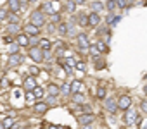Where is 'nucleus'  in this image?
<instances>
[{"label": "nucleus", "instance_id": "f3484780", "mask_svg": "<svg viewBox=\"0 0 147 129\" xmlns=\"http://www.w3.org/2000/svg\"><path fill=\"white\" fill-rule=\"evenodd\" d=\"M106 107H107V110H109L111 114H114V112H116V103H114L113 100H107V102H106Z\"/></svg>", "mask_w": 147, "mask_h": 129}, {"label": "nucleus", "instance_id": "2f4dec72", "mask_svg": "<svg viewBox=\"0 0 147 129\" xmlns=\"http://www.w3.org/2000/svg\"><path fill=\"white\" fill-rule=\"evenodd\" d=\"M76 69L83 72V71H85V64H83V62H78V64H76Z\"/></svg>", "mask_w": 147, "mask_h": 129}, {"label": "nucleus", "instance_id": "4468645a", "mask_svg": "<svg viewBox=\"0 0 147 129\" xmlns=\"http://www.w3.org/2000/svg\"><path fill=\"white\" fill-rule=\"evenodd\" d=\"M47 108H49L47 103H36V105H35V112H36V114H45Z\"/></svg>", "mask_w": 147, "mask_h": 129}, {"label": "nucleus", "instance_id": "e433bc0d", "mask_svg": "<svg viewBox=\"0 0 147 129\" xmlns=\"http://www.w3.org/2000/svg\"><path fill=\"white\" fill-rule=\"evenodd\" d=\"M50 19H52L54 23H57V21H59L61 17H59V14H52V16H50Z\"/></svg>", "mask_w": 147, "mask_h": 129}, {"label": "nucleus", "instance_id": "72a5a7b5", "mask_svg": "<svg viewBox=\"0 0 147 129\" xmlns=\"http://www.w3.org/2000/svg\"><path fill=\"white\" fill-rule=\"evenodd\" d=\"M116 2H118V7H126V0H116Z\"/></svg>", "mask_w": 147, "mask_h": 129}, {"label": "nucleus", "instance_id": "473e14b6", "mask_svg": "<svg viewBox=\"0 0 147 129\" xmlns=\"http://www.w3.org/2000/svg\"><path fill=\"white\" fill-rule=\"evenodd\" d=\"M9 31L16 33V31H18V24H16V23H14V24H9Z\"/></svg>", "mask_w": 147, "mask_h": 129}, {"label": "nucleus", "instance_id": "c03bdc74", "mask_svg": "<svg viewBox=\"0 0 147 129\" xmlns=\"http://www.w3.org/2000/svg\"><path fill=\"white\" fill-rule=\"evenodd\" d=\"M85 0H75V4H83Z\"/></svg>", "mask_w": 147, "mask_h": 129}, {"label": "nucleus", "instance_id": "f704fd0d", "mask_svg": "<svg viewBox=\"0 0 147 129\" xmlns=\"http://www.w3.org/2000/svg\"><path fill=\"white\" fill-rule=\"evenodd\" d=\"M0 86H2V88H7V86H9V81H7V79L4 78L2 81H0Z\"/></svg>", "mask_w": 147, "mask_h": 129}, {"label": "nucleus", "instance_id": "1a4fd4ad", "mask_svg": "<svg viewBox=\"0 0 147 129\" xmlns=\"http://www.w3.org/2000/svg\"><path fill=\"white\" fill-rule=\"evenodd\" d=\"M78 120H80V124L88 126V124H92V122H94V115H92V114H83V115H80V117H78Z\"/></svg>", "mask_w": 147, "mask_h": 129}, {"label": "nucleus", "instance_id": "9b49d317", "mask_svg": "<svg viewBox=\"0 0 147 129\" xmlns=\"http://www.w3.org/2000/svg\"><path fill=\"white\" fill-rule=\"evenodd\" d=\"M100 23V17H99V14L97 12H92L90 16H88V24L90 26H97Z\"/></svg>", "mask_w": 147, "mask_h": 129}, {"label": "nucleus", "instance_id": "de8ad7c7", "mask_svg": "<svg viewBox=\"0 0 147 129\" xmlns=\"http://www.w3.org/2000/svg\"><path fill=\"white\" fill-rule=\"evenodd\" d=\"M0 129H5V127H4V124H0Z\"/></svg>", "mask_w": 147, "mask_h": 129}, {"label": "nucleus", "instance_id": "a878e982", "mask_svg": "<svg viewBox=\"0 0 147 129\" xmlns=\"http://www.w3.org/2000/svg\"><path fill=\"white\" fill-rule=\"evenodd\" d=\"M61 91H62L64 95H69V93H73V90H71V86H69V84H64V86L61 88Z\"/></svg>", "mask_w": 147, "mask_h": 129}, {"label": "nucleus", "instance_id": "ddd939ff", "mask_svg": "<svg viewBox=\"0 0 147 129\" xmlns=\"http://www.w3.org/2000/svg\"><path fill=\"white\" fill-rule=\"evenodd\" d=\"M82 88H83V83H82V81H73V84H71L73 93H80V91H82Z\"/></svg>", "mask_w": 147, "mask_h": 129}, {"label": "nucleus", "instance_id": "20e7f679", "mask_svg": "<svg viewBox=\"0 0 147 129\" xmlns=\"http://www.w3.org/2000/svg\"><path fill=\"white\" fill-rule=\"evenodd\" d=\"M125 122H126V124H135V122H140V119H138L137 112L128 110V112H126V115H125Z\"/></svg>", "mask_w": 147, "mask_h": 129}, {"label": "nucleus", "instance_id": "5701e85b", "mask_svg": "<svg viewBox=\"0 0 147 129\" xmlns=\"http://www.w3.org/2000/svg\"><path fill=\"white\" fill-rule=\"evenodd\" d=\"M75 0H69V2L66 4V9H67V12H75Z\"/></svg>", "mask_w": 147, "mask_h": 129}, {"label": "nucleus", "instance_id": "09e8293b", "mask_svg": "<svg viewBox=\"0 0 147 129\" xmlns=\"http://www.w3.org/2000/svg\"><path fill=\"white\" fill-rule=\"evenodd\" d=\"M30 2H35V0H30Z\"/></svg>", "mask_w": 147, "mask_h": 129}, {"label": "nucleus", "instance_id": "f03ea898", "mask_svg": "<svg viewBox=\"0 0 147 129\" xmlns=\"http://www.w3.org/2000/svg\"><path fill=\"white\" fill-rule=\"evenodd\" d=\"M30 57L38 64V62H42V60H43V50H42V48H38V47H33V48H30Z\"/></svg>", "mask_w": 147, "mask_h": 129}, {"label": "nucleus", "instance_id": "f8f14e48", "mask_svg": "<svg viewBox=\"0 0 147 129\" xmlns=\"http://www.w3.org/2000/svg\"><path fill=\"white\" fill-rule=\"evenodd\" d=\"M18 45H21V47H28L30 45V40H28V36H26V33L23 35H18Z\"/></svg>", "mask_w": 147, "mask_h": 129}, {"label": "nucleus", "instance_id": "423d86ee", "mask_svg": "<svg viewBox=\"0 0 147 129\" xmlns=\"http://www.w3.org/2000/svg\"><path fill=\"white\" fill-rule=\"evenodd\" d=\"M21 62H23V57H21L19 53H12V55L9 57V66H11V67H16V66H19Z\"/></svg>", "mask_w": 147, "mask_h": 129}, {"label": "nucleus", "instance_id": "58836bf2", "mask_svg": "<svg viewBox=\"0 0 147 129\" xmlns=\"http://www.w3.org/2000/svg\"><path fill=\"white\" fill-rule=\"evenodd\" d=\"M19 4H21V5H23V7H26V5H28V4H30V0H19Z\"/></svg>", "mask_w": 147, "mask_h": 129}, {"label": "nucleus", "instance_id": "37998d69", "mask_svg": "<svg viewBox=\"0 0 147 129\" xmlns=\"http://www.w3.org/2000/svg\"><path fill=\"white\" fill-rule=\"evenodd\" d=\"M64 71H66V74H69V72H71V67H67V66H64Z\"/></svg>", "mask_w": 147, "mask_h": 129}, {"label": "nucleus", "instance_id": "ea45409f", "mask_svg": "<svg viewBox=\"0 0 147 129\" xmlns=\"http://www.w3.org/2000/svg\"><path fill=\"white\" fill-rule=\"evenodd\" d=\"M9 21H11V23H12V24H14V23H16V21H18V17H16V16H9Z\"/></svg>", "mask_w": 147, "mask_h": 129}, {"label": "nucleus", "instance_id": "aec40b11", "mask_svg": "<svg viewBox=\"0 0 147 129\" xmlns=\"http://www.w3.org/2000/svg\"><path fill=\"white\" fill-rule=\"evenodd\" d=\"M2 124H4V127H5V129H11V127L14 126V120H12V117H7Z\"/></svg>", "mask_w": 147, "mask_h": 129}, {"label": "nucleus", "instance_id": "49530a36", "mask_svg": "<svg viewBox=\"0 0 147 129\" xmlns=\"http://www.w3.org/2000/svg\"><path fill=\"white\" fill-rule=\"evenodd\" d=\"M144 93H145V95H147V86H145V88H144Z\"/></svg>", "mask_w": 147, "mask_h": 129}, {"label": "nucleus", "instance_id": "b1692460", "mask_svg": "<svg viewBox=\"0 0 147 129\" xmlns=\"http://www.w3.org/2000/svg\"><path fill=\"white\" fill-rule=\"evenodd\" d=\"M40 47H42V50H49L50 48V41L49 40H42L40 41Z\"/></svg>", "mask_w": 147, "mask_h": 129}, {"label": "nucleus", "instance_id": "8fccbe9b", "mask_svg": "<svg viewBox=\"0 0 147 129\" xmlns=\"http://www.w3.org/2000/svg\"><path fill=\"white\" fill-rule=\"evenodd\" d=\"M85 129H90V127H85Z\"/></svg>", "mask_w": 147, "mask_h": 129}, {"label": "nucleus", "instance_id": "6ab92c4d", "mask_svg": "<svg viewBox=\"0 0 147 129\" xmlns=\"http://www.w3.org/2000/svg\"><path fill=\"white\" fill-rule=\"evenodd\" d=\"M57 29H59V33H61V35H66V33L69 31V26H67V24H64V23H61Z\"/></svg>", "mask_w": 147, "mask_h": 129}, {"label": "nucleus", "instance_id": "3c124183", "mask_svg": "<svg viewBox=\"0 0 147 129\" xmlns=\"http://www.w3.org/2000/svg\"><path fill=\"white\" fill-rule=\"evenodd\" d=\"M54 2H55V0H54Z\"/></svg>", "mask_w": 147, "mask_h": 129}, {"label": "nucleus", "instance_id": "4be33fe9", "mask_svg": "<svg viewBox=\"0 0 147 129\" xmlns=\"http://www.w3.org/2000/svg\"><path fill=\"white\" fill-rule=\"evenodd\" d=\"M76 60L73 59V57H69V59H66V62H64V66H67V67H73V66H76Z\"/></svg>", "mask_w": 147, "mask_h": 129}, {"label": "nucleus", "instance_id": "4c0bfd02", "mask_svg": "<svg viewBox=\"0 0 147 129\" xmlns=\"http://www.w3.org/2000/svg\"><path fill=\"white\" fill-rule=\"evenodd\" d=\"M82 100H83V96L78 95V93H75V102H82Z\"/></svg>", "mask_w": 147, "mask_h": 129}, {"label": "nucleus", "instance_id": "dca6fc26", "mask_svg": "<svg viewBox=\"0 0 147 129\" xmlns=\"http://www.w3.org/2000/svg\"><path fill=\"white\" fill-rule=\"evenodd\" d=\"M9 5H11V9H12L14 12H18V11H19V7H21L19 0H9Z\"/></svg>", "mask_w": 147, "mask_h": 129}, {"label": "nucleus", "instance_id": "f257e3e1", "mask_svg": "<svg viewBox=\"0 0 147 129\" xmlns=\"http://www.w3.org/2000/svg\"><path fill=\"white\" fill-rule=\"evenodd\" d=\"M31 24L36 26V28H42V26L45 24V19H43V12H42V11L31 12Z\"/></svg>", "mask_w": 147, "mask_h": 129}, {"label": "nucleus", "instance_id": "2eb2a0df", "mask_svg": "<svg viewBox=\"0 0 147 129\" xmlns=\"http://www.w3.org/2000/svg\"><path fill=\"white\" fill-rule=\"evenodd\" d=\"M59 91H61V90H59L55 84H50V86H49V95H50V96H57Z\"/></svg>", "mask_w": 147, "mask_h": 129}, {"label": "nucleus", "instance_id": "393cba45", "mask_svg": "<svg viewBox=\"0 0 147 129\" xmlns=\"http://www.w3.org/2000/svg\"><path fill=\"white\" fill-rule=\"evenodd\" d=\"M116 0H107V4H106V7H107V11H113L114 7H116Z\"/></svg>", "mask_w": 147, "mask_h": 129}, {"label": "nucleus", "instance_id": "a19ab883", "mask_svg": "<svg viewBox=\"0 0 147 129\" xmlns=\"http://www.w3.org/2000/svg\"><path fill=\"white\" fill-rule=\"evenodd\" d=\"M30 72H31V76H35V74L38 72V69H36V67H31V69H30Z\"/></svg>", "mask_w": 147, "mask_h": 129}, {"label": "nucleus", "instance_id": "a211bd4d", "mask_svg": "<svg viewBox=\"0 0 147 129\" xmlns=\"http://www.w3.org/2000/svg\"><path fill=\"white\" fill-rule=\"evenodd\" d=\"M76 23H78L80 26H87V24H88V17H87V16H80V17L76 19Z\"/></svg>", "mask_w": 147, "mask_h": 129}, {"label": "nucleus", "instance_id": "cd10ccee", "mask_svg": "<svg viewBox=\"0 0 147 129\" xmlns=\"http://www.w3.org/2000/svg\"><path fill=\"white\" fill-rule=\"evenodd\" d=\"M26 100H28V103H33V100H35V93L28 91V93H26Z\"/></svg>", "mask_w": 147, "mask_h": 129}, {"label": "nucleus", "instance_id": "7c9ffc66", "mask_svg": "<svg viewBox=\"0 0 147 129\" xmlns=\"http://www.w3.org/2000/svg\"><path fill=\"white\" fill-rule=\"evenodd\" d=\"M9 52H11V55L12 53H18V45H11L9 47Z\"/></svg>", "mask_w": 147, "mask_h": 129}, {"label": "nucleus", "instance_id": "6e6552de", "mask_svg": "<svg viewBox=\"0 0 147 129\" xmlns=\"http://www.w3.org/2000/svg\"><path fill=\"white\" fill-rule=\"evenodd\" d=\"M90 45H88V38L85 36V35H80L78 36V48L80 50H87Z\"/></svg>", "mask_w": 147, "mask_h": 129}, {"label": "nucleus", "instance_id": "412c9836", "mask_svg": "<svg viewBox=\"0 0 147 129\" xmlns=\"http://www.w3.org/2000/svg\"><path fill=\"white\" fill-rule=\"evenodd\" d=\"M95 48H97L99 52H102V53H104V52H107V47H106V43H104V41H99V43L95 45Z\"/></svg>", "mask_w": 147, "mask_h": 129}, {"label": "nucleus", "instance_id": "c9c22d12", "mask_svg": "<svg viewBox=\"0 0 147 129\" xmlns=\"http://www.w3.org/2000/svg\"><path fill=\"white\" fill-rule=\"evenodd\" d=\"M140 108H142V112L147 114V102H142V103H140Z\"/></svg>", "mask_w": 147, "mask_h": 129}, {"label": "nucleus", "instance_id": "bb28decb", "mask_svg": "<svg viewBox=\"0 0 147 129\" xmlns=\"http://www.w3.org/2000/svg\"><path fill=\"white\" fill-rule=\"evenodd\" d=\"M33 93H35V96H36V98H40V96H43V90H42V88H38V86H36V88L33 90Z\"/></svg>", "mask_w": 147, "mask_h": 129}, {"label": "nucleus", "instance_id": "79ce46f5", "mask_svg": "<svg viewBox=\"0 0 147 129\" xmlns=\"http://www.w3.org/2000/svg\"><path fill=\"white\" fill-rule=\"evenodd\" d=\"M5 16H7V12H5V11H0V21H2Z\"/></svg>", "mask_w": 147, "mask_h": 129}, {"label": "nucleus", "instance_id": "c85d7f7f", "mask_svg": "<svg viewBox=\"0 0 147 129\" xmlns=\"http://www.w3.org/2000/svg\"><path fill=\"white\" fill-rule=\"evenodd\" d=\"M97 96H99V98H104V96H106V88H99V90H97Z\"/></svg>", "mask_w": 147, "mask_h": 129}, {"label": "nucleus", "instance_id": "c756f323", "mask_svg": "<svg viewBox=\"0 0 147 129\" xmlns=\"http://www.w3.org/2000/svg\"><path fill=\"white\" fill-rule=\"evenodd\" d=\"M92 7H94V11H95V12H99V11L102 9V4H100V2H94V5H92Z\"/></svg>", "mask_w": 147, "mask_h": 129}, {"label": "nucleus", "instance_id": "0eeeda50", "mask_svg": "<svg viewBox=\"0 0 147 129\" xmlns=\"http://www.w3.org/2000/svg\"><path fill=\"white\" fill-rule=\"evenodd\" d=\"M35 88H36V81H35V78H33V76L26 78V79H24V90H26V91H31V90H35Z\"/></svg>", "mask_w": 147, "mask_h": 129}, {"label": "nucleus", "instance_id": "a18cd8bd", "mask_svg": "<svg viewBox=\"0 0 147 129\" xmlns=\"http://www.w3.org/2000/svg\"><path fill=\"white\" fill-rule=\"evenodd\" d=\"M50 129H59V127L57 126H50Z\"/></svg>", "mask_w": 147, "mask_h": 129}, {"label": "nucleus", "instance_id": "39448f33", "mask_svg": "<svg viewBox=\"0 0 147 129\" xmlns=\"http://www.w3.org/2000/svg\"><path fill=\"white\" fill-rule=\"evenodd\" d=\"M55 9H57V4L55 2H47L42 5V12H47V14H55Z\"/></svg>", "mask_w": 147, "mask_h": 129}, {"label": "nucleus", "instance_id": "7ed1b4c3", "mask_svg": "<svg viewBox=\"0 0 147 129\" xmlns=\"http://www.w3.org/2000/svg\"><path fill=\"white\" fill-rule=\"evenodd\" d=\"M130 105H131V98H130L128 95L119 96V100H118V107H119L121 110H128V108H130Z\"/></svg>", "mask_w": 147, "mask_h": 129}, {"label": "nucleus", "instance_id": "9d476101", "mask_svg": "<svg viewBox=\"0 0 147 129\" xmlns=\"http://www.w3.org/2000/svg\"><path fill=\"white\" fill-rule=\"evenodd\" d=\"M24 33H26V35L35 36V35H38V33H40V28H36V26H33V24H26V26H24Z\"/></svg>", "mask_w": 147, "mask_h": 129}]
</instances>
